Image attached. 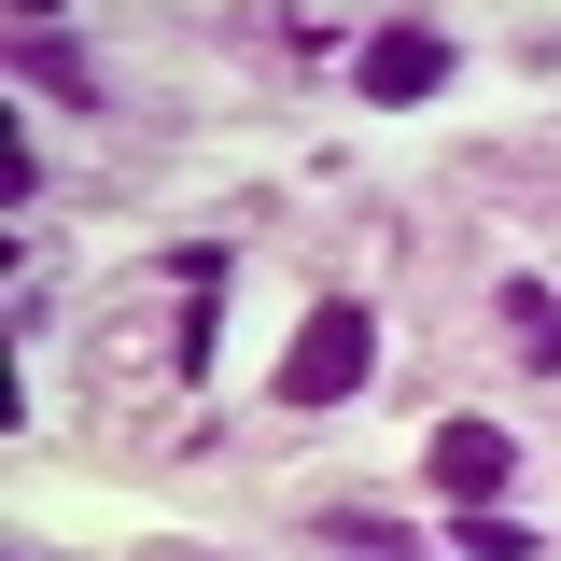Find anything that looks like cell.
<instances>
[{
    "label": "cell",
    "instance_id": "1",
    "mask_svg": "<svg viewBox=\"0 0 561 561\" xmlns=\"http://www.w3.org/2000/svg\"><path fill=\"white\" fill-rule=\"evenodd\" d=\"M365 365H379V309H365V295H323V309L280 337V408H351Z\"/></svg>",
    "mask_w": 561,
    "mask_h": 561
},
{
    "label": "cell",
    "instance_id": "2",
    "mask_svg": "<svg viewBox=\"0 0 561 561\" xmlns=\"http://www.w3.org/2000/svg\"><path fill=\"white\" fill-rule=\"evenodd\" d=\"M351 84H365L379 113H393V99H435V84H449V28H421V14H379V28H365V57H351Z\"/></svg>",
    "mask_w": 561,
    "mask_h": 561
},
{
    "label": "cell",
    "instance_id": "3",
    "mask_svg": "<svg viewBox=\"0 0 561 561\" xmlns=\"http://www.w3.org/2000/svg\"><path fill=\"white\" fill-rule=\"evenodd\" d=\"M421 478L449 491V505H491V491L519 478V435H505V421H435V435H421Z\"/></svg>",
    "mask_w": 561,
    "mask_h": 561
},
{
    "label": "cell",
    "instance_id": "4",
    "mask_svg": "<svg viewBox=\"0 0 561 561\" xmlns=\"http://www.w3.org/2000/svg\"><path fill=\"white\" fill-rule=\"evenodd\" d=\"M14 84H28V99H84L99 70H84V43H70V28H43V14H28V28H14Z\"/></svg>",
    "mask_w": 561,
    "mask_h": 561
},
{
    "label": "cell",
    "instance_id": "5",
    "mask_svg": "<svg viewBox=\"0 0 561 561\" xmlns=\"http://www.w3.org/2000/svg\"><path fill=\"white\" fill-rule=\"evenodd\" d=\"M323 561H421V534L379 519V505H337V519H323Z\"/></svg>",
    "mask_w": 561,
    "mask_h": 561
},
{
    "label": "cell",
    "instance_id": "6",
    "mask_svg": "<svg viewBox=\"0 0 561 561\" xmlns=\"http://www.w3.org/2000/svg\"><path fill=\"white\" fill-rule=\"evenodd\" d=\"M505 337H519V365L561 379V295H548V280H505Z\"/></svg>",
    "mask_w": 561,
    "mask_h": 561
},
{
    "label": "cell",
    "instance_id": "7",
    "mask_svg": "<svg viewBox=\"0 0 561 561\" xmlns=\"http://www.w3.org/2000/svg\"><path fill=\"white\" fill-rule=\"evenodd\" d=\"M449 534H463V561H534V534H519V519H505V505H463V519H449Z\"/></svg>",
    "mask_w": 561,
    "mask_h": 561
}]
</instances>
